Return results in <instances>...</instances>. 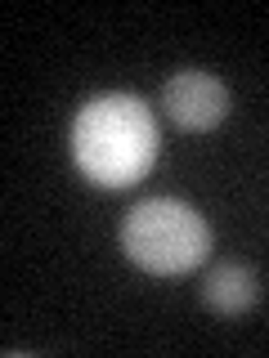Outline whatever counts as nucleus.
I'll return each mask as SVG.
<instances>
[{
	"instance_id": "obj_4",
	"label": "nucleus",
	"mask_w": 269,
	"mask_h": 358,
	"mask_svg": "<svg viewBox=\"0 0 269 358\" xmlns=\"http://www.w3.org/2000/svg\"><path fill=\"white\" fill-rule=\"evenodd\" d=\"M256 300H261V278L242 260H220L202 278V305L220 318H242L247 309H256Z\"/></svg>"
},
{
	"instance_id": "obj_1",
	"label": "nucleus",
	"mask_w": 269,
	"mask_h": 358,
	"mask_svg": "<svg viewBox=\"0 0 269 358\" xmlns=\"http://www.w3.org/2000/svg\"><path fill=\"white\" fill-rule=\"evenodd\" d=\"M162 157V130L139 94L108 90L72 117V162L95 188H134Z\"/></svg>"
},
{
	"instance_id": "obj_3",
	"label": "nucleus",
	"mask_w": 269,
	"mask_h": 358,
	"mask_svg": "<svg viewBox=\"0 0 269 358\" xmlns=\"http://www.w3.org/2000/svg\"><path fill=\"white\" fill-rule=\"evenodd\" d=\"M233 108V94L229 85L220 81L216 72L207 67H179V72L166 76L162 85V112L166 121L188 134H202V130H216Z\"/></svg>"
},
{
	"instance_id": "obj_2",
	"label": "nucleus",
	"mask_w": 269,
	"mask_h": 358,
	"mask_svg": "<svg viewBox=\"0 0 269 358\" xmlns=\"http://www.w3.org/2000/svg\"><path fill=\"white\" fill-rule=\"evenodd\" d=\"M121 251L153 278H179L207 264L211 224L184 197H144L121 220Z\"/></svg>"
}]
</instances>
